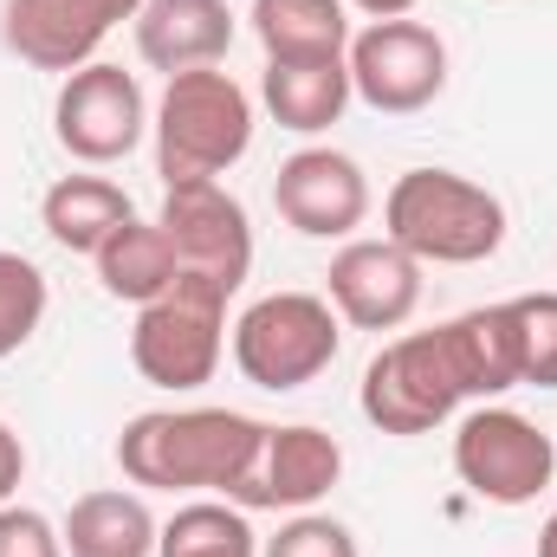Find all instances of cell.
Listing matches in <instances>:
<instances>
[{"instance_id":"1","label":"cell","mask_w":557,"mask_h":557,"mask_svg":"<svg viewBox=\"0 0 557 557\" xmlns=\"http://www.w3.org/2000/svg\"><path fill=\"white\" fill-rule=\"evenodd\" d=\"M260 441H267V421L240 409H149L124 421L117 467L143 493H208L234 506Z\"/></svg>"},{"instance_id":"22","label":"cell","mask_w":557,"mask_h":557,"mask_svg":"<svg viewBox=\"0 0 557 557\" xmlns=\"http://www.w3.org/2000/svg\"><path fill=\"white\" fill-rule=\"evenodd\" d=\"M156 557H260V532L227 499H188L156 532Z\"/></svg>"},{"instance_id":"5","label":"cell","mask_w":557,"mask_h":557,"mask_svg":"<svg viewBox=\"0 0 557 557\" xmlns=\"http://www.w3.org/2000/svg\"><path fill=\"white\" fill-rule=\"evenodd\" d=\"M221 350H227V292H214L201 278H175L162 298L137 305L131 363L143 383L188 396V389L214 383Z\"/></svg>"},{"instance_id":"21","label":"cell","mask_w":557,"mask_h":557,"mask_svg":"<svg viewBox=\"0 0 557 557\" xmlns=\"http://www.w3.org/2000/svg\"><path fill=\"white\" fill-rule=\"evenodd\" d=\"M91 267H98V285L117 298V305H149V298H162L169 285H175V247H169V234L156 227V221H143L131 214L98 253H91Z\"/></svg>"},{"instance_id":"12","label":"cell","mask_w":557,"mask_h":557,"mask_svg":"<svg viewBox=\"0 0 557 557\" xmlns=\"http://www.w3.org/2000/svg\"><path fill=\"white\" fill-rule=\"evenodd\" d=\"M143 0H7L0 7V39L13 59H26L33 72H59L72 78L78 65L98 59V46L137 20Z\"/></svg>"},{"instance_id":"2","label":"cell","mask_w":557,"mask_h":557,"mask_svg":"<svg viewBox=\"0 0 557 557\" xmlns=\"http://www.w3.org/2000/svg\"><path fill=\"white\" fill-rule=\"evenodd\" d=\"M149 137H156L162 188H175V182H221L253 149V98L221 65L175 72L162 85L156 111H149Z\"/></svg>"},{"instance_id":"7","label":"cell","mask_w":557,"mask_h":557,"mask_svg":"<svg viewBox=\"0 0 557 557\" xmlns=\"http://www.w3.org/2000/svg\"><path fill=\"white\" fill-rule=\"evenodd\" d=\"M454 473L486 506H532L557 480V441L519 409L480 403L454 428Z\"/></svg>"},{"instance_id":"8","label":"cell","mask_w":557,"mask_h":557,"mask_svg":"<svg viewBox=\"0 0 557 557\" xmlns=\"http://www.w3.org/2000/svg\"><path fill=\"white\" fill-rule=\"evenodd\" d=\"M156 227L169 234L182 278H201V285H214L227 298L247 285V273H253V221H247L234 188H221V182H175V188H162Z\"/></svg>"},{"instance_id":"18","label":"cell","mask_w":557,"mask_h":557,"mask_svg":"<svg viewBox=\"0 0 557 557\" xmlns=\"http://www.w3.org/2000/svg\"><path fill=\"white\" fill-rule=\"evenodd\" d=\"M131 195L111 182V175H59L46 195H39V227L52 234V247L65 253H98L124 221H131Z\"/></svg>"},{"instance_id":"3","label":"cell","mask_w":557,"mask_h":557,"mask_svg":"<svg viewBox=\"0 0 557 557\" xmlns=\"http://www.w3.org/2000/svg\"><path fill=\"white\" fill-rule=\"evenodd\" d=\"M506 201L454 169H409L383 195V234L421 267H480L506 247Z\"/></svg>"},{"instance_id":"28","label":"cell","mask_w":557,"mask_h":557,"mask_svg":"<svg viewBox=\"0 0 557 557\" xmlns=\"http://www.w3.org/2000/svg\"><path fill=\"white\" fill-rule=\"evenodd\" d=\"M344 7H357V13H370V20H409L421 0H344Z\"/></svg>"},{"instance_id":"16","label":"cell","mask_w":557,"mask_h":557,"mask_svg":"<svg viewBox=\"0 0 557 557\" xmlns=\"http://www.w3.org/2000/svg\"><path fill=\"white\" fill-rule=\"evenodd\" d=\"M350 98L357 91H350V65L344 59H305V65H267L260 72V104L292 137H318V131L344 124Z\"/></svg>"},{"instance_id":"13","label":"cell","mask_w":557,"mask_h":557,"mask_svg":"<svg viewBox=\"0 0 557 557\" xmlns=\"http://www.w3.org/2000/svg\"><path fill=\"white\" fill-rule=\"evenodd\" d=\"M324 298L350 331H403L421 305V260L383 240H344L324 267Z\"/></svg>"},{"instance_id":"17","label":"cell","mask_w":557,"mask_h":557,"mask_svg":"<svg viewBox=\"0 0 557 557\" xmlns=\"http://www.w3.org/2000/svg\"><path fill=\"white\" fill-rule=\"evenodd\" d=\"M253 39L267 65L344 59L350 52V7L344 0H253Z\"/></svg>"},{"instance_id":"14","label":"cell","mask_w":557,"mask_h":557,"mask_svg":"<svg viewBox=\"0 0 557 557\" xmlns=\"http://www.w3.org/2000/svg\"><path fill=\"white\" fill-rule=\"evenodd\" d=\"M344 480V447L337 434L311 428V421H267V441L247 467V486H240V512H311L331 486Z\"/></svg>"},{"instance_id":"26","label":"cell","mask_w":557,"mask_h":557,"mask_svg":"<svg viewBox=\"0 0 557 557\" xmlns=\"http://www.w3.org/2000/svg\"><path fill=\"white\" fill-rule=\"evenodd\" d=\"M0 557H65V532L33 506H0Z\"/></svg>"},{"instance_id":"23","label":"cell","mask_w":557,"mask_h":557,"mask_svg":"<svg viewBox=\"0 0 557 557\" xmlns=\"http://www.w3.org/2000/svg\"><path fill=\"white\" fill-rule=\"evenodd\" d=\"M46 305H52L46 273L26 253H0V363L33 344V331L46 324Z\"/></svg>"},{"instance_id":"10","label":"cell","mask_w":557,"mask_h":557,"mask_svg":"<svg viewBox=\"0 0 557 557\" xmlns=\"http://www.w3.org/2000/svg\"><path fill=\"white\" fill-rule=\"evenodd\" d=\"M52 137L72 162L85 169H104V162H124L143 137H149V98H143L137 72L111 65V59H91L78 65L72 78H59V98H52Z\"/></svg>"},{"instance_id":"24","label":"cell","mask_w":557,"mask_h":557,"mask_svg":"<svg viewBox=\"0 0 557 557\" xmlns=\"http://www.w3.org/2000/svg\"><path fill=\"white\" fill-rule=\"evenodd\" d=\"M506 305H512V331H519V383L557 389V292H525Z\"/></svg>"},{"instance_id":"4","label":"cell","mask_w":557,"mask_h":557,"mask_svg":"<svg viewBox=\"0 0 557 557\" xmlns=\"http://www.w3.org/2000/svg\"><path fill=\"white\" fill-rule=\"evenodd\" d=\"M344 350V318L324 292H267L234 318V370L253 389H305Z\"/></svg>"},{"instance_id":"19","label":"cell","mask_w":557,"mask_h":557,"mask_svg":"<svg viewBox=\"0 0 557 557\" xmlns=\"http://www.w3.org/2000/svg\"><path fill=\"white\" fill-rule=\"evenodd\" d=\"M467 383V403H499L506 389H519V331H512V305H473L460 318L441 324Z\"/></svg>"},{"instance_id":"25","label":"cell","mask_w":557,"mask_h":557,"mask_svg":"<svg viewBox=\"0 0 557 557\" xmlns=\"http://www.w3.org/2000/svg\"><path fill=\"white\" fill-rule=\"evenodd\" d=\"M260 557H363L357 552V532L331 512H292L273 539L260 545Z\"/></svg>"},{"instance_id":"29","label":"cell","mask_w":557,"mask_h":557,"mask_svg":"<svg viewBox=\"0 0 557 557\" xmlns=\"http://www.w3.org/2000/svg\"><path fill=\"white\" fill-rule=\"evenodd\" d=\"M539 557H557V512L545 519V532H539Z\"/></svg>"},{"instance_id":"20","label":"cell","mask_w":557,"mask_h":557,"mask_svg":"<svg viewBox=\"0 0 557 557\" xmlns=\"http://www.w3.org/2000/svg\"><path fill=\"white\" fill-rule=\"evenodd\" d=\"M59 532H65V557H156V532L162 525L143 506V493L104 486V493L72 499Z\"/></svg>"},{"instance_id":"15","label":"cell","mask_w":557,"mask_h":557,"mask_svg":"<svg viewBox=\"0 0 557 557\" xmlns=\"http://www.w3.org/2000/svg\"><path fill=\"white\" fill-rule=\"evenodd\" d=\"M131 26H137V59L162 78L195 72V65H221L234 33H240L227 0H143Z\"/></svg>"},{"instance_id":"9","label":"cell","mask_w":557,"mask_h":557,"mask_svg":"<svg viewBox=\"0 0 557 557\" xmlns=\"http://www.w3.org/2000/svg\"><path fill=\"white\" fill-rule=\"evenodd\" d=\"M350 91L383 117H416L447 91V39L421 20H370L350 33Z\"/></svg>"},{"instance_id":"6","label":"cell","mask_w":557,"mask_h":557,"mask_svg":"<svg viewBox=\"0 0 557 557\" xmlns=\"http://www.w3.org/2000/svg\"><path fill=\"white\" fill-rule=\"evenodd\" d=\"M467 403V383H460V363H454V344L447 331H409V337H389L370 370H363V389H357V409L370 428L383 434H434L441 421H454V409Z\"/></svg>"},{"instance_id":"11","label":"cell","mask_w":557,"mask_h":557,"mask_svg":"<svg viewBox=\"0 0 557 557\" xmlns=\"http://www.w3.org/2000/svg\"><path fill=\"white\" fill-rule=\"evenodd\" d=\"M273 208L305 240H357V227L370 221V175H363L357 156H344L331 143H311V149L278 162Z\"/></svg>"},{"instance_id":"27","label":"cell","mask_w":557,"mask_h":557,"mask_svg":"<svg viewBox=\"0 0 557 557\" xmlns=\"http://www.w3.org/2000/svg\"><path fill=\"white\" fill-rule=\"evenodd\" d=\"M20 480H26V441L0 421V506L20 493Z\"/></svg>"}]
</instances>
